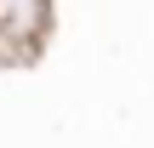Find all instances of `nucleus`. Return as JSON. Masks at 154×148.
Listing matches in <instances>:
<instances>
[]
</instances>
